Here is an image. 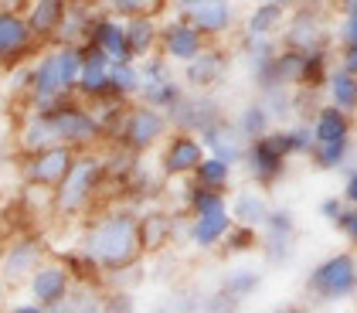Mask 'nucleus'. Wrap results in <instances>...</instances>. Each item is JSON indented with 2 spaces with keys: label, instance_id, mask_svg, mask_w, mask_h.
<instances>
[{
  "label": "nucleus",
  "instance_id": "f257e3e1",
  "mask_svg": "<svg viewBox=\"0 0 357 313\" xmlns=\"http://www.w3.org/2000/svg\"><path fill=\"white\" fill-rule=\"evenodd\" d=\"M79 249L92 256L102 276H119V273L137 269L146 252L139 238V215L126 208H106V211L89 215Z\"/></svg>",
  "mask_w": 357,
  "mask_h": 313
},
{
  "label": "nucleus",
  "instance_id": "f03ea898",
  "mask_svg": "<svg viewBox=\"0 0 357 313\" xmlns=\"http://www.w3.org/2000/svg\"><path fill=\"white\" fill-rule=\"evenodd\" d=\"M85 45H45L31 61V89L24 96V109H55L58 102L79 92Z\"/></svg>",
  "mask_w": 357,
  "mask_h": 313
},
{
  "label": "nucleus",
  "instance_id": "7ed1b4c3",
  "mask_svg": "<svg viewBox=\"0 0 357 313\" xmlns=\"http://www.w3.org/2000/svg\"><path fill=\"white\" fill-rule=\"evenodd\" d=\"M109 177L106 157L99 150H82L72 164L68 177L52 191V208L61 218H89L99 204V191Z\"/></svg>",
  "mask_w": 357,
  "mask_h": 313
},
{
  "label": "nucleus",
  "instance_id": "20e7f679",
  "mask_svg": "<svg viewBox=\"0 0 357 313\" xmlns=\"http://www.w3.org/2000/svg\"><path fill=\"white\" fill-rule=\"evenodd\" d=\"M313 167L317 171H344V164H351L354 157V137H357V123L354 113H344L337 106L324 102L313 113Z\"/></svg>",
  "mask_w": 357,
  "mask_h": 313
},
{
  "label": "nucleus",
  "instance_id": "39448f33",
  "mask_svg": "<svg viewBox=\"0 0 357 313\" xmlns=\"http://www.w3.org/2000/svg\"><path fill=\"white\" fill-rule=\"evenodd\" d=\"M303 289L317 303H347V300H354L357 296V252L344 249V252H333V256L320 259L306 273Z\"/></svg>",
  "mask_w": 357,
  "mask_h": 313
},
{
  "label": "nucleus",
  "instance_id": "423d86ee",
  "mask_svg": "<svg viewBox=\"0 0 357 313\" xmlns=\"http://www.w3.org/2000/svg\"><path fill=\"white\" fill-rule=\"evenodd\" d=\"M48 113L55 119L58 140L65 143V146H72V150H79V153H82V150H99L102 143L109 140L99 109H96L92 102L79 99V96L58 102L55 109H48Z\"/></svg>",
  "mask_w": 357,
  "mask_h": 313
},
{
  "label": "nucleus",
  "instance_id": "0eeeda50",
  "mask_svg": "<svg viewBox=\"0 0 357 313\" xmlns=\"http://www.w3.org/2000/svg\"><path fill=\"white\" fill-rule=\"evenodd\" d=\"M170 130H174L170 113L150 106V102H143V99H133V102H126V113H123V123H119L112 143H123L126 150H133V153L143 157V153L164 146V140L170 137Z\"/></svg>",
  "mask_w": 357,
  "mask_h": 313
},
{
  "label": "nucleus",
  "instance_id": "6e6552de",
  "mask_svg": "<svg viewBox=\"0 0 357 313\" xmlns=\"http://www.w3.org/2000/svg\"><path fill=\"white\" fill-rule=\"evenodd\" d=\"M279 38H282L286 48L317 52V48H330V41L337 38V28L330 24V14L320 0H303L300 7L289 10L286 28H282Z\"/></svg>",
  "mask_w": 357,
  "mask_h": 313
},
{
  "label": "nucleus",
  "instance_id": "1a4fd4ad",
  "mask_svg": "<svg viewBox=\"0 0 357 313\" xmlns=\"http://www.w3.org/2000/svg\"><path fill=\"white\" fill-rule=\"evenodd\" d=\"M289 150H286V140H282V126H275L273 133H266V137H259V140L248 143L245 150V160H242V167H245L248 181L252 184H259V188H275L286 171H289Z\"/></svg>",
  "mask_w": 357,
  "mask_h": 313
},
{
  "label": "nucleus",
  "instance_id": "9d476101",
  "mask_svg": "<svg viewBox=\"0 0 357 313\" xmlns=\"http://www.w3.org/2000/svg\"><path fill=\"white\" fill-rule=\"evenodd\" d=\"M79 150L58 143V146H45V150H34V153H21V181L28 188H38V191H55L58 184L68 177L72 164H75Z\"/></svg>",
  "mask_w": 357,
  "mask_h": 313
},
{
  "label": "nucleus",
  "instance_id": "9b49d317",
  "mask_svg": "<svg viewBox=\"0 0 357 313\" xmlns=\"http://www.w3.org/2000/svg\"><path fill=\"white\" fill-rule=\"evenodd\" d=\"M45 48V41L34 34L28 14L17 7H0V68L10 72L14 65H24Z\"/></svg>",
  "mask_w": 357,
  "mask_h": 313
},
{
  "label": "nucleus",
  "instance_id": "f8f14e48",
  "mask_svg": "<svg viewBox=\"0 0 357 313\" xmlns=\"http://www.w3.org/2000/svg\"><path fill=\"white\" fill-rule=\"evenodd\" d=\"M259 231H262V245H259V252H262V259H266V266H273V269L289 266L293 256H296V238H300L296 215H293L286 204H273L266 225L259 228Z\"/></svg>",
  "mask_w": 357,
  "mask_h": 313
},
{
  "label": "nucleus",
  "instance_id": "ddd939ff",
  "mask_svg": "<svg viewBox=\"0 0 357 313\" xmlns=\"http://www.w3.org/2000/svg\"><path fill=\"white\" fill-rule=\"evenodd\" d=\"M75 283L79 280H75V273L68 269L65 259H45L28 280V293L45 310H65V303H72Z\"/></svg>",
  "mask_w": 357,
  "mask_h": 313
},
{
  "label": "nucleus",
  "instance_id": "4468645a",
  "mask_svg": "<svg viewBox=\"0 0 357 313\" xmlns=\"http://www.w3.org/2000/svg\"><path fill=\"white\" fill-rule=\"evenodd\" d=\"M48 259L45 252V242L34 238V235H14L0 245V280L17 289V286H28V280L34 276V269Z\"/></svg>",
  "mask_w": 357,
  "mask_h": 313
},
{
  "label": "nucleus",
  "instance_id": "2eb2a0df",
  "mask_svg": "<svg viewBox=\"0 0 357 313\" xmlns=\"http://www.w3.org/2000/svg\"><path fill=\"white\" fill-rule=\"evenodd\" d=\"M204 157H208V146L201 140V133L170 130V137L160 146V174L167 181H191Z\"/></svg>",
  "mask_w": 357,
  "mask_h": 313
},
{
  "label": "nucleus",
  "instance_id": "dca6fc26",
  "mask_svg": "<svg viewBox=\"0 0 357 313\" xmlns=\"http://www.w3.org/2000/svg\"><path fill=\"white\" fill-rule=\"evenodd\" d=\"M231 75V52L221 45V41H211L197 58H191L188 65H181V79L188 89H197V92H218Z\"/></svg>",
  "mask_w": 357,
  "mask_h": 313
},
{
  "label": "nucleus",
  "instance_id": "f3484780",
  "mask_svg": "<svg viewBox=\"0 0 357 313\" xmlns=\"http://www.w3.org/2000/svg\"><path fill=\"white\" fill-rule=\"evenodd\" d=\"M208 34L194 24L191 17L184 14H174L160 24V52H164L174 65H188L191 58H197L208 48Z\"/></svg>",
  "mask_w": 357,
  "mask_h": 313
},
{
  "label": "nucleus",
  "instance_id": "a211bd4d",
  "mask_svg": "<svg viewBox=\"0 0 357 313\" xmlns=\"http://www.w3.org/2000/svg\"><path fill=\"white\" fill-rule=\"evenodd\" d=\"M231 225H235V218H231L228 201L211 204L204 211H188V242L197 252H215V249H221V242L231 231Z\"/></svg>",
  "mask_w": 357,
  "mask_h": 313
},
{
  "label": "nucleus",
  "instance_id": "6ab92c4d",
  "mask_svg": "<svg viewBox=\"0 0 357 313\" xmlns=\"http://www.w3.org/2000/svg\"><path fill=\"white\" fill-rule=\"evenodd\" d=\"M225 116V106L215 99V92H197L188 89L184 99L170 109V123L174 130H191V133H204L211 123H218Z\"/></svg>",
  "mask_w": 357,
  "mask_h": 313
},
{
  "label": "nucleus",
  "instance_id": "aec40b11",
  "mask_svg": "<svg viewBox=\"0 0 357 313\" xmlns=\"http://www.w3.org/2000/svg\"><path fill=\"white\" fill-rule=\"evenodd\" d=\"M79 99L99 106L112 99V58L92 45H85V58H82V72H79Z\"/></svg>",
  "mask_w": 357,
  "mask_h": 313
},
{
  "label": "nucleus",
  "instance_id": "412c9836",
  "mask_svg": "<svg viewBox=\"0 0 357 313\" xmlns=\"http://www.w3.org/2000/svg\"><path fill=\"white\" fill-rule=\"evenodd\" d=\"M85 45H92V48L106 52L112 61H130V58H133L130 38H126V21H123V17H116V14H109V10L96 14V21H92V31H89V41H85Z\"/></svg>",
  "mask_w": 357,
  "mask_h": 313
},
{
  "label": "nucleus",
  "instance_id": "4be33fe9",
  "mask_svg": "<svg viewBox=\"0 0 357 313\" xmlns=\"http://www.w3.org/2000/svg\"><path fill=\"white\" fill-rule=\"evenodd\" d=\"M58 143L61 140H58L52 113L48 109H24V119L14 130L17 153H34V150H45V146H58Z\"/></svg>",
  "mask_w": 357,
  "mask_h": 313
},
{
  "label": "nucleus",
  "instance_id": "5701e85b",
  "mask_svg": "<svg viewBox=\"0 0 357 313\" xmlns=\"http://www.w3.org/2000/svg\"><path fill=\"white\" fill-rule=\"evenodd\" d=\"M191 21L208 34V41H225L238 28V7H235V0H201L194 7Z\"/></svg>",
  "mask_w": 357,
  "mask_h": 313
},
{
  "label": "nucleus",
  "instance_id": "b1692460",
  "mask_svg": "<svg viewBox=\"0 0 357 313\" xmlns=\"http://www.w3.org/2000/svg\"><path fill=\"white\" fill-rule=\"evenodd\" d=\"M201 140H204V146H208V153L231 160L235 167L245 160L248 140L242 137V130H238V123H235L231 116H221L218 123H211V126L201 133Z\"/></svg>",
  "mask_w": 357,
  "mask_h": 313
},
{
  "label": "nucleus",
  "instance_id": "393cba45",
  "mask_svg": "<svg viewBox=\"0 0 357 313\" xmlns=\"http://www.w3.org/2000/svg\"><path fill=\"white\" fill-rule=\"evenodd\" d=\"M68 3H72V0H28V3H24V14H28L31 28H34V34H38L45 45H52L58 38L61 21H65V14H68Z\"/></svg>",
  "mask_w": 357,
  "mask_h": 313
},
{
  "label": "nucleus",
  "instance_id": "a878e982",
  "mask_svg": "<svg viewBox=\"0 0 357 313\" xmlns=\"http://www.w3.org/2000/svg\"><path fill=\"white\" fill-rule=\"evenodd\" d=\"M231 218L238 222V225H248V228H262L266 225V218H269V211H273V201L266 198V188H242V191H235L231 198Z\"/></svg>",
  "mask_w": 357,
  "mask_h": 313
},
{
  "label": "nucleus",
  "instance_id": "bb28decb",
  "mask_svg": "<svg viewBox=\"0 0 357 313\" xmlns=\"http://www.w3.org/2000/svg\"><path fill=\"white\" fill-rule=\"evenodd\" d=\"M160 14L153 10H143V14H133L126 17V38H130V48H133V58H146L160 52Z\"/></svg>",
  "mask_w": 357,
  "mask_h": 313
},
{
  "label": "nucleus",
  "instance_id": "cd10ccee",
  "mask_svg": "<svg viewBox=\"0 0 357 313\" xmlns=\"http://www.w3.org/2000/svg\"><path fill=\"white\" fill-rule=\"evenodd\" d=\"M286 17L289 10L279 7V3H269V0H259L242 21V34H255V38H279L282 28H286Z\"/></svg>",
  "mask_w": 357,
  "mask_h": 313
},
{
  "label": "nucleus",
  "instance_id": "c85d7f7f",
  "mask_svg": "<svg viewBox=\"0 0 357 313\" xmlns=\"http://www.w3.org/2000/svg\"><path fill=\"white\" fill-rule=\"evenodd\" d=\"M174 231H177V215H170V211L153 208V211L139 215V238H143V249L146 252L167 249L174 242Z\"/></svg>",
  "mask_w": 357,
  "mask_h": 313
},
{
  "label": "nucleus",
  "instance_id": "c756f323",
  "mask_svg": "<svg viewBox=\"0 0 357 313\" xmlns=\"http://www.w3.org/2000/svg\"><path fill=\"white\" fill-rule=\"evenodd\" d=\"M324 96L330 106H337L344 113H357V75L351 68H344L340 61H333L327 82H324Z\"/></svg>",
  "mask_w": 357,
  "mask_h": 313
},
{
  "label": "nucleus",
  "instance_id": "7c9ffc66",
  "mask_svg": "<svg viewBox=\"0 0 357 313\" xmlns=\"http://www.w3.org/2000/svg\"><path fill=\"white\" fill-rule=\"evenodd\" d=\"M231 119L238 123V130H242V137H245L248 143L259 140V137H266V133H273V130H275V116L269 113V106H266L259 96H255V99H248L245 106L231 116Z\"/></svg>",
  "mask_w": 357,
  "mask_h": 313
},
{
  "label": "nucleus",
  "instance_id": "2f4dec72",
  "mask_svg": "<svg viewBox=\"0 0 357 313\" xmlns=\"http://www.w3.org/2000/svg\"><path fill=\"white\" fill-rule=\"evenodd\" d=\"M92 21H96V10L85 0H72L55 41H61V45H85L89 41V31H92Z\"/></svg>",
  "mask_w": 357,
  "mask_h": 313
},
{
  "label": "nucleus",
  "instance_id": "473e14b6",
  "mask_svg": "<svg viewBox=\"0 0 357 313\" xmlns=\"http://www.w3.org/2000/svg\"><path fill=\"white\" fill-rule=\"evenodd\" d=\"M184 92H188L184 79L167 75V79H157V82H143L139 99H143V102H150V106H157V109H164V113H170V109L184 99Z\"/></svg>",
  "mask_w": 357,
  "mask_h": 313
},
{
  "label": "nucleus",
  "instance_id": "72a5a7b5",
  "mask_svg": "<svg viewBox=\"0 0 357 313\" xmlns=\"http://www.w3.org/2000/svg\"><path fill=\"white\" fill-rule=\"evenodd\" d=\"M259 289H262V273L252 269V266H238V269L225 273V280H221V293H225L228 300H235V303L252 300Z\"/></svg>",
  "mask_w": 357,
  "mask_h": 313
},
{
  "label": "nucleus",
  "instance_id": "f704fd0d",
  "mask_svg": "<svg viewBox=\"0 0 357 313\" xmlns=\"http://www.w3.org/2000/svg\"><path fill=\"white\" fill-rule=\"evenodd\" d=\"M139 89H143V72H139V61H112V99H123V102H133L139 99Z\"/></svg>",
  "mask_w": 357,
  "mask_h": 313
},
{
  "label": "nucleus",
  "instance_id": "c9c22d12",
  "mask_svg": "<svg viewBox=\"0 0 357 313\" xmlns=\"http://www.w3.org/2000/svg\"><path fill=\"white\" fill-rule=\"evenodd\" d=\"M231 177H235V164H231V160H225V157L208 153V157L201 160V167L194 171L191 181L204 184V188H218V191H228V188H231Z\"/></svg>",
  "mask_w": 357,
  "mask_h": 313
},
{
  "label": "nucleus",
  "instance_id": "e433bc0d",
  "mask_svg": "<svg viewBox=\"0 0 357 313\" xmlns=\"http://www.w3.org/2000/svg\"><path fill=\"white\" fill-rule=\"evenodd\" d=\"M282 140H286V150H289V157H306L310 160V153H313V119H296V123H289V126H282Z\"/></svg>",
  "mask_w": 357,
  "mask_h": 313
},
{
  "label": "nucleus",
  "instance_id": "4c0bfd02",
  "mask_svg": "<svg viewBox=\"0 0 357 313\" xmlns=\"http://www.w3.org/2000/svg\"><path fill=\"white\" fill-rule=\"evenodd\" d=\"M259 245H262V231L235 222L231 231L225 235V242H221V252H228V256H245V252H255Z\"/></svg>",
  "mask_w": 357,
  "mask_h": 313
},
{
  "label": "nucleus",
  "instance_id": "58836bf2",
  "mask_svg": "<svg viewBox=\"0 0 357 313\" xmlns=\"http://www.w3.org/2000/svg\"><path fill=\"white\" fill-rule=\"evenodd\" d=\"M106 10L126 21V17H133V14L153 10V0H106Z\"/></svg>",
  "mask_w": 357,
  "mask_h": 313
},
{
  "label": "nucleus",
  "instance_id": "ea45409f",
  "mask_svg": "<svg viewBox=\"0 0 357 313\" xmlns=\"http://www.w3.org/2000/svg\"><path fill=\"white\" fill-rule=\"evenodd\" d=\"M333 228L347 238V245H354L357 249V204H347V208H344V215L337 218V225Z\"/></svg>",
  "mask_w": 357,
  "mask_h": 313
},
{
  "label": "nucleus",
  "instance_id": "a19ab883",
  "mask_svg": "<svg viewBox=\"0 0 357 313\" xmlns=\"http://www.w3.org/2000/svg\"><path fill=\"white\" fill-rule=\"evenodd\" d=\"M344 208H347L344 194H330V198H324L317 204V215H320L324 222H330V225H337V218L344 215Z\"/></svg>",
  "mask_w": 357,
  "mask_h": 313
},
{
  "label": "nucleus",
  "instance_id": "79ce46f5",
  "mask_svg": "<svg viewBox=\"0 0 357 313\" xmlns=\"http://www.w3.org/2000/svg\"><path fill=\"white\" fill-rule=\"evenodd\" d=\"M340 194L347 204H357V164H344V188Z\"/></svg>",
  "mask_w": 357,
  "mask_h": 313
},
{
  "label": "nucleus",
  "instance_id": "37998d69",
  "mask_svg": "<svg viewBox=\"0 0 357 313\" xmlns=\"http://www.w3.org/2000/svg\"><path fill=\"white\" fill-rule=\"evenodd\" d=\"M337 61L344 65V68H351L357 75V41H344L340 45V55H337Z\"/></svg>",
  "mask_w": 357,
  "mask_h": 313
},
{
  "label": "nucleus",
  "instance_id": "c03bdc74",
  "mask_svg": "<svg viewBox=\"0 0 357 313\" xmlns=\"http://www.w3.org/2000/svg\"><path fill=\"white\" fill-rule=\"evenodd\" d=\"M106 310H133V303H130V296L126 293H106Z\"/></svg>",
  "mask_w": 357,
  "mask_h": 313
},
{
  "label": "nucleus",
  "instance_id": "a18cd8bd",
  "mask_svg": "<svg viewBox=\"0 0 357 313\" xmlns=\"http://www.w3.org/2000/svg\"><path fill=\"white\" fill-rule=\"evenodd\" d=\"M197 3H201V0H170V10H174V14H184V17H191Z\"/></svg>",
  "mask_w": 357,
  "mask_h": 313
},
{
  "label": "nucleus",
  "instance_id": "49530a36",
  "mask_svg": "<svg viewBox=\"0 0 357 313\" xmlns=\"http://www.w3.org/2000/svg\"><path fill=\"white\" fill-rule=\"evenodd\" d=\"M14 310L17 313H45V307H41V303H34V300H28V303H17Z\"/></svg>",
  "mask_w": 357,
  "mask_h": 313
},
{
  "label": "nucleus",
  "instance_id": "de8ad7c7",
  "mask_svg": "<svg viewBox=\"0 0 357 313\" xmlns=\"http://www.w3.org/2000/svg\"><path fill=\"white\" fill-rule=\"evenodd\" d=\"M269 3H279V7H286V10H293V7H300L303 0H269Z\"/></svg>",
  "mask_w": 357,
  "mask_h": 313
},
{
  "label": "nucleus",
  "instance_id": "09e8293b",
  "mask_svg": "<svg viewBox=\"0 0 357 313\" xmlns=\"http://www.w3.org/2000/svg\"><path fill=\"white\" fill-rule=\"evenodd\" d=\"M7 289H10V286H7V283H3V280H0V310L7 307Z\"/></svg>",
  "mask_w": 357,
  "mask_h": 313
},
{
  "label": "nucleus",
  "instance_id": "8fccbe9b",
  "mask_svg": "<svg viewBox=\"0 0 357 313\" xmlns=\"http://www.w3.org/2000/svg\"><path fill=\"white\" fill-rule=\"evenodd\" d=\"M0 126H3V109H0Z\"/></svg>",
  "mask_w": 357,
  "mask_h": 313
},
{
  "label": "nucleus",
  "instance_id": "3c124183",
  "mask_svg": "<svg viewBox=\"0 0 357 313\" xmlns=\"http://www.w3.org/2000/svg\"><path fill=\"white\" fill-rule=\"evenodd\" d=\"M354 123H357V113H354Z\"/></svg>",
  "mask_w": 357,
  "mask_h": 313
}]
</instances>
